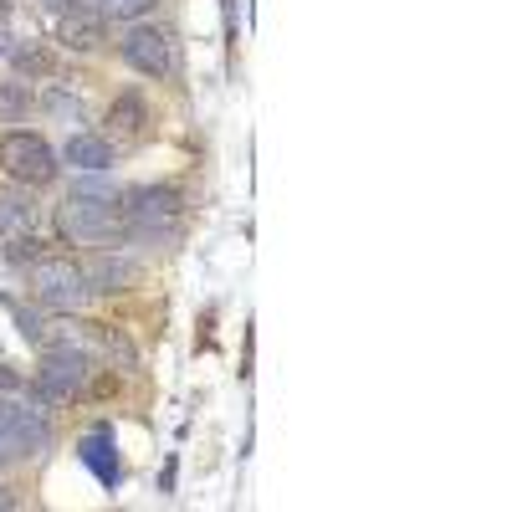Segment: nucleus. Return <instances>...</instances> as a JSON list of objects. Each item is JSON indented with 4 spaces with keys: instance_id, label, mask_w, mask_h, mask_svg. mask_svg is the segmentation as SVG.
Returning a JSON list of instances; mask_svg holds the SVG:
<instances>
[{
    "instance_id": "nucleus-9",
    "label": "nucleus",
    "mask_w": 512,
    "mask_h": 512,
    "mask_svg": "<svg viewBox=\"0 0 512 512\" xmlns=\"http://www.w3.org/2000/svg\"><path fill=\"white\" fill-rule=\"evenodd\" d=\"M57 41L67 52H98L108 41V21L93 11V6H77L67 16H57Z\"/></svg>"
},
{
    "instance_id": "nucleus-8",
    "label": "nucleus",
    "mask_w": 512,
    "mask_h": 512,
    "mask_svg": "<svg viewBox=\"0 0 512 512\" xmlns=\"http://www.w3.org/2000/svg\"><path fill=\"white\" fill-rule=\"evenodd\" d=\"M82 277H88L93 292H128V287H139L144 267L134 262V256H123V251H93L88 262H82Z\"/></svg>"
},
{
    "instance_id": "nucleus-4",
    "label": "nucleus",
    "mask_w": 512,
    "mask_h": 512,
    "mask_svg": "<svg viewBox=\"0 0 512 512\" xmlns=\"http://www.w3.org/2000/svg\"><path fill=\"white\" fill-rule=\"evenodd\" d=\"M41 451H52V425L41 410L21 405V400H0V466L11 461H31Z\"/></svg>"
},
{
    "instance_id": "nucleus-16",
    "label": "nucleus",
    "mask_w": 512,
    "mask_h": 512,
    "mask_svg": "<svg viewBox=\"0 0 512 512\" xmlns=\"http://www.w3.org/2000/svg\"><path fill=\"white\" fill-rule=\"evenodd\" d=\"M41 108L57 113L62 123H77V118H82V98H77V93H67V88H52L47 98H41Z\"/></svg>"
},
{
    "instance_id": "nucleus-11",
    "label": "nucleus",
    "mask_w": 512,
    "mask_h": 512,
    "mask_svg": "<svg viewBox=\"0 0 512 512\" xmlns=\"http://www.w3.org/2000/svg\"><path fill=\"white\" fill-rule=\"evenodd\" d=\"M113 139H98V134H72L67 139V149H62V159L72 164V169H82V175H103V169H113Z\"/></svg>"
},
{
    "instance_id": "nucleus-21",
    "label": "nucleus",
    "mask_w": 512,
    "mask_h": 512,
    "mask_svg": "<svg viewBox=\"0 0 512 512\" xmlns=\"http://www.w3.org/2000/svg\"><path fill=\"white\" fill-rule=\"evenodd\" d=\"M11 47H16V41H11V26H6V21H0V62H6V57H11Z\"/></svg>"
},
{
    "instance_id": "nucleus-6",
    "label": "nucleus",
    "mask_w": 512,
    "mask_h": 512,
    "mask_svg": "<svg viewBox=\"0 0 512 512\" xmlns=\"http://www.w3.org/2000/svg\"><path fill=\"white\" fill-rule=\"evenodd\" d=\"M118 52L123 62L144 72V77H175L180 72V47H175V36H169L164 26H149V21H134L123 31L118 41Z\"/></svg>"
},
{
    "instance_id": "nucleus-3",
    "label": "nucleus",
    "mask_w": 512,
    "mask_h": 512,
    "mask_svg": "<svg viewBox=\"0 0 512 512\" xmlns=\"http://www.w3.org/2000/svg\"><path fill=\"white\" fill-rule=\"evenodd\" d=\"M26 287L41 308L52 313H82L88 308V277H82V262H72V256H36V262L26 267Z\"/></svg>"
},
{
    "instance_id": "nucleus-18",
    "label": "nucleus",
    "mask_w": 512,
    "mask_h": 512,
    "mask_svg": "<svg viewBox=\"0 0 512 512\" xmlns=\"http://www.w3.org/2000/svg\"><path fill=\"white\" fill-rule=\"evenodd\" d=\"M11 62H16V72H41L47 67V57H41V47H11Z\"/></svg>"
},
{
    "instance_id": "nucleus-2",
    "label": "nucleus",
    "mask_w": 512,
    "mask_h": 512,
    "mask_svg": "<svg viewBox=\"0 0 512 512\" xmlns=\"http://www.w3.org/2000/svg\"><path fill=\"white\" fill-rule=\"evenodd\" d=\"M123 236L144 246H175L185 236V190L180 185L123 190Z\"/></svg>"
},
{
    "instance_id": "nucleus-19",
    "label": "nucleus",
    "mask_w": 512,
    "mask_h": 512,
    "mask_svg": "<svg viewBox=\"0 0 512 512\" xmlns=\"http://www.w3.org/2000/svg\"><path fill=\"white\" fill-rule=\"evenodd\" d=\"M52 16H67V11H77V6H93V0H41Z\"/></svg>"
},
{
    "instance_id": "nucleus-17",
    "label": "nucleus",
    "mask_w": 512,
    "mask_h": 512,
    "mask_svg": "<svg viewBox=\"0 0 512 512\" xmlns=\"http://www.w3.org/2000/svg\"><path fill=\"white\" fill-rule=\"evenodd\" d=\"M98 16H118V21H139L144 11H154V0H93Z\"/></svg>"
},
{
    "instance_id": "nucleus-5",
    "label": "nucleus",
    "mask_w": 512,
    "mask_h": 512,
    "mask_svg": "<svg viewBox=\"0 0 512 512\" xmlns=\"http://www.w3.org/2000/svg\"><path fill=\"white\" fill-rule=\"evenodd\" d=\"M0 169H6L16 185L41 190V185H52V180H57V154H52V144L41 139V134L11 128V134L0 139Z\"/></svg>"
},
{
    "instance_id": "nucleus-10",
    "label": "nucleus",
    "mask_w": 512,
    "mask_h": 512,
    "mask_svg": "<svg viewBox=\"0 0 512 512\" xmlns=\"http://www.w3.org/2000/svg\"><path fill=\"white\" fill-rule=\"evenodd\" d=\"M77 456H82V466H88V472H93L108 492L123 482V466H118V451H113V431H108V425H98L93 436H82Z\"/></svg>"
},
{
    "instance_id": "nucleus-15",
    "label": "nucleus",
    "mask_w": 512,
    "mask_h": 512,
    "mask_svg": "<svg viewBox=\"0 0 512 512\" xmlns=\"http://www.w3.org/2000/svg\"><path fill=\"white\" fill-rule=\"evenodd\" d=\"M98 349H103L118 369H139V349L128 344V338H123L118 328H103V333H98Z\"/></svg>"
},
{
    "instance_id": "nucleus-12",
    "label": "nucleus",
    "mask_w": 512,
    "mask_h": 512,
    "mask_svg": "<svg viewBox=\"0 0 512 512\" xmlns=\"http://www.w3.org/2000/svg\"><path fill=\"white\" fill-rule=\"evenodd\" d=\"M144 123H149V103L139 93L113 98V108H108V139L134 144V139H144Z\"/></svg>"
},
{
    "instance_id": "nucleus-1",
    "label": "nucleus",
    "mask_w": 512,
    "mask_h": 512,
    "mask_svg": "<svg viewBox=\"0 0 512 512\" xmlns=\"http://www.w3.org/2000/svg\"><path fill=\"white\" fill-rule=\"evenodd\" d=\"M57 231L82 246H103L123 236V185L108 180H77L72 195L57 205Z\"/></svg>"
},
{
    "instance_id": "nucleus-7",
    "label": "nucleus",
    "mask_w": 512,
    "mask_h": 512,
    "mask_svg": "<svg viewBox=\"0 0 512 512\" xmlns=\"http://www.w3.org/2000/svg\"><path fill=\"white\" fill-rule=\"evenodd\" d=\"M88 369H93V359L88 354H77V349H47V359H41V369H36V390L47 395V400H72V395H82L88 390Z\"/></svg>"
},
{
    "instance_id": "nucleus-23",
    "label": "nucleus",
    "mask_w": 512,
    "mask_h": 512,
    "mask_svg": "<svg viewBox=\"0 0 512 512\" xmlns=\"http://www.w3.org/2000/svg\"><path fill=\"white\" fill-rule=\"evenodd\" d=\"M11 502H16V497H11V492H6V487H0V512H6V507H11Z\"/></svg>"
},
{
    "instance_id": "nucleus-14",
    "label": "nucleus",
    "mask_w": 512,
    "mask_h": 512,
    "mask_svg": "<svg viewBox=\"0 0 512 512\" xmlns=\"http://www.w3.org/2000/svg\"><path fill=\"white\" fill-rule=\"evenodd\" d=\"M31 113V82L11 77V82H0V118L6 123H21Z\"/></svg>"
},
{
    "instance_id": "nucleus-22",
    "label": "nucleus",
    "mask_w": 512,
    "mask_h": 512,
    "mask_svg": "<svg viewBox=\"0 0 512 512\" xmlns=\"http://www.w3.org/2000/svg\"><path fill=\"white\" fill-rule=\"evenodd\" d=\"M221 6H226V21L236 26V0H221Z\"/></svg>"
},
{
    "instance_id": "nucleus-20",
    "label": "nucleus",
    "mask_w": 512,
    "mask_h": 512,
    "mask_svg": "<svg viewBox=\"0 0 512 512\" xmlns=\"http://www.w3.org/2000/svg\"><path fill=\"white\" fill-rule=\"evenodd\" d=\"M11 390H21V374L0 364V395H11Z\"/></svg>"
},
{
    "instance_id": "nucleus-13",
    "label": "nucleus",
    "mask_w": 512,
    "mask_h": 512,
    "mask_svg": "<svg viewBox=\"0 0 512 512\" xmlns=\"http://www.w3.org/2000/svg\"><path fill=\"white\" fill-rule=\"evenodd\" d=\"M41 221V205L31 200V190H6L0 195V231H11V236H31Z\"/></svg>"
},
{
    "instance_id": "nucleus-24",
    "label": "nucleus",
    "mask_w": 512,
    "mask_h": 512,
    "mask_svg": "<svg viewBox=\"0 0 512 512\" xmlns=\"http://www.w3.org/2000/svg\"><path fill=\"white\" fill-rule=\"evenodd\" d=\"M0 6H11V0H0Z\"/></svg>"
}]
</instances>
